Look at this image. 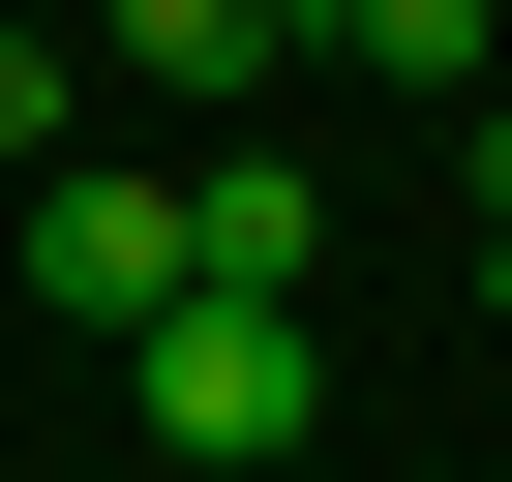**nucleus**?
<instances>
[{
    "label": "nucleus",
    "mask_w": 512,
    "mask_h": 482,
    "mask_svg": "<svg viewBox=\"0 0 512 482\" xmlns=\"http://www.w3.org/2000/svg\"><path fill=\"white\" fill-rule=\"evenodd\" d=\"M31 302H61V332H121V362H151V332H181V302H211V241H181V181H121V151H61V181H31Z\"/></svg>",
    "instance_id": "nucleus-1"
},
{
    "label": "nucleus",
    "mask_w": 512,
    "mask_h": 482,
    "mask_svg": "<svg viewBox=\"0 0 512 482\" xmlns=\"http://www.w3.org/2000/svg\"><path fill=\"white\" fill-rule=\"evenodd\" d=\"M302 422H332L302 302H181V332H151V452H302Z\"/></svg>",
    "instance_id": "nucleus-2"
},
{
    "label": "nucleus",
    "mask_w": 512,
    "mask_h": 482,
    "mask_svg": "<svg viewBox=\"0 0 512 482\" xmlns=\"http://www.w3.org/2000/svg\"><path fill=\"white\" fill-rule=\"evenodd\" d=\"M181 241H211V302H302V272H332V211H302L272 151H211V181H181Z\"/></svg>",
    "instance_id": "nucleus-3"
},
{
    "label": "nucleus",
    "mask_w": 512,
    "mask_h": 482,
    "mask_svg": "<svg viewBox=\"0 0 512 482\" xmlns=\"http://www.w3.org/2000/svg\"><path fill=\"white\" fill-rule=\"evenodd\" d=\"M272 31L302 0H91V61H151V91H272Z\"/></svg>",
    "instance_id": "nucleus-4"
},
{
    "label": "nucleus",
    "mask_w": 512,
    "mask_h": 482,
    "mask_svg": "<svg viewBox=\"0 0 512 482\" xmlns=\"http://www.w3.org/2000/svg\"><path fill=\"white\" fill-rule=\"evenodd\" d=\"M332 61H392V91H482V61H512V0H332Z\"/></svg>",
    "instance_id": "nucleus-5"
},
{
    "label": "nucleus",
    "mask_w": 512,
    "mask_h": 482,
    "mask_svg": "<svg viewBox=\"0 0 512 482\" xmlns=\"http://www.w3.org/2000/svg\"><path fill=\"white\" fill-rule=\"evenodd\" d=\"M61 61H91L61 0H0V151H31V181H61Z\"/></svg>",
    "instance_id": "nucleus-6"
},
{
    "label": "nucleus",
    "mask_w": 512,
    "mask_h": 482,
    "mask_svg": "<svg viewBox=\"0 0 512 482\" xmlns=\"http://www.w3.org/2000/svg\"><path fill=\"white\" fill-rule=\"evenodd\" d=\"M452 181H482V272H512V91H482V121H452Z\"/></svg>",
    "instance_id": "nucleus-7"
},
{
    "label": "nucleus",
    "mask_w": 512,
    "mask_h": 482,
    "mask_svg": "<svg viewBox=\"0 0 512 482\" xmlns=\"http://www.w3.org/2000/svg\"><path fill=\"white\" fill-rule=\"evenodd\" d=\"M302 31H332V0H302Z\"/></svg>",
    "instance_id": "nucleus-8"
}]
</instances>
